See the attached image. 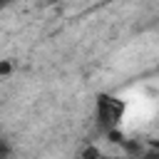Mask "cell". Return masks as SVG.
I'll use <instances>...</instances> for the list:
<instances>
[{
  "label": "cell",
  "mask_w": 159,
  "mask_h": 159,
  "mask_svg": "<svg viewBox=\"0 0 159 159\" xmlns=\"http://www.w3.org/2000/svg\"><path fill=\"white\" fill-rule=\"evenodd\" d=\"M0 159H10V149H7V144H2V142H0Z\"/></svg>",
  "instance_id": "277c9868"
},
{
  "label": "cell",
  "mask_w": 159,
  "mask_h": 159,
  "mask_svg": "<svg viewBox=\"0 0 159 159\" xmlns=\"http://www.w3.org/2000/svg\"><path fill=\"white\" fill-rule=\"evenodd\" d=\"M124 112H127V104L124 99L114 97V94H97V104H94V114H97V124L104 129V132H112V129H119L122 119H124Z\"/></svg>",
  "instance_id": "6da1fadb"
},
{
  "label": "cell",
  "mask_w": 159,
  "mask_h": 159,
  "mask_svg": "<svg viewBox=\"0 0 159 159\" xmlns=\"http://www.w3.org/2000/svg\"><path fill=\"white\" fill-rule=\"evenodd\" d=\"M99 157H102L99 147H84V152L80 154V159H99Z\"/></svg>",
  "instance_id": "7a4b0ae2"
},
{
  "label": "cell",
  "mask_w": 159,
  "mask_h": 159,
  "mask_svg": "<svg viewBox=\"0 0 159 159\" xmlns=\"http://www.w3.org/2000/svg\"><path fill=\"white\" fill-rule=\"evenodd\" d=\"M7 75H12V62L10 60H0V80H5Z\"/></svg>",
  "instance_id": "3957f363"
},
{
  "label": "cell",
  "mask_w": 159,
  "mask_h": 159,
  "mask_svg": "<svg viewBox=\"0 0 159 159\" xmlns=\"http://www.w3.org/2000/svg\"><path fill=\"white\" fill-rule=\"evenodd\" d=\"M99 159H124V157H104V154H102Z\"/></svg>",
  "instance_id": "5b68a950"
},
{
  "label": "cell",
  "mask_w": 159,
  "mask_h": 159,
  "mask_svg": "<svg viewBox=\"0 0 159 159\" xmlns=\"http://www.w3.org/2000/svg\"><path fill=\"white\" fill-rule=\"evenodd\" d=\"M149 159H157V157H149Z\"/></svg>",
  "instance_id": "8992f818"
}]
</instances>
